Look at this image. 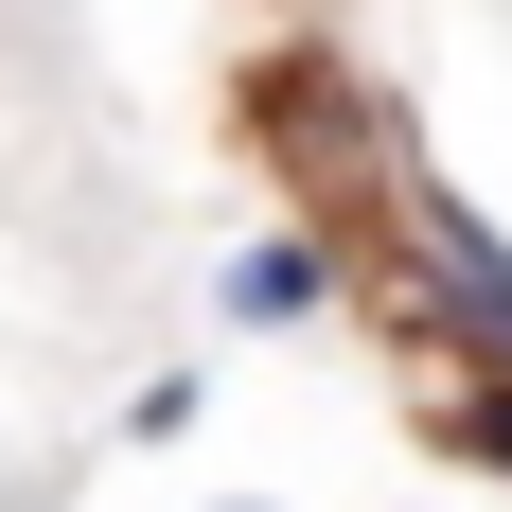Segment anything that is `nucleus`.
Masks as SVG:
<instances>
[{
    "instance_id": "obj_1",
    "label": "nucleus",
    "mask_w": 512,
    "mask_h": 512,
    "mask_svg": "<svg viewBox=\"0 0 512 512\" xmlns=\"http://www.w3.org/2000/svg\"><path fill=\"white\" fill-rule=\"evenodd\" d=\"M248 159H265L301 212H354L407 142H389V106H371L336 53H265V71H248Z\"/></svg>"
},
{
    "instance_id": "obj_2",
    "label": "nucleus",
    "mask_w": 512,
    "mask_h": 512,
    "mask_svg": "<svg viewBox=\"0 0 512 512\" xmlns=\"http://www.w3.org/2000/svg\"><path fill=\"white\" fill-rule=\"evenodd\" d=\"M212 301H230V336H283V318H318V301H336V230H248Z\"/></svg>"
}]
</instances>
